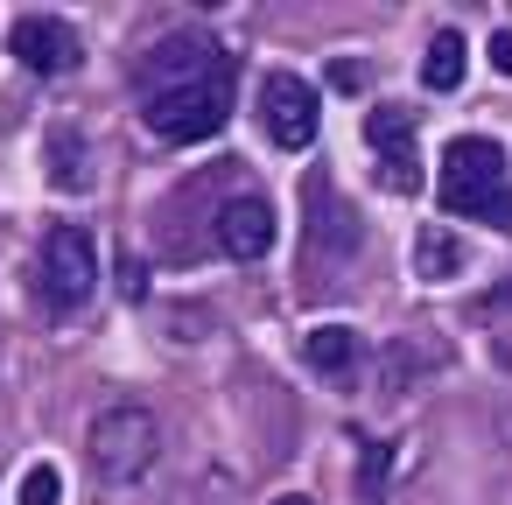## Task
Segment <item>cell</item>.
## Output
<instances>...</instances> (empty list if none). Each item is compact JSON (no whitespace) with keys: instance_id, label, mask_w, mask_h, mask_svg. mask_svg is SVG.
Wrapping results in <instances>:
<instances>
[{"instance_id":"1","label":"cell","mask_w":512,"mask_h":505,"mask_svg":"<svg viewBox=\"0 0 512 505\" xmlns=\"http://www.w3.org/2000/svg\"><path fill=\"white\" fill-rule=\"evenodd\" d=\"M435 197H442L449 218H491L498 232H512V169H505V148L484 141V134H456L442 148Z\"/></svg>"},{"instance_id":"2","label":"cell","mask_w":512,"mask_h":505,"mask_svg":"<svg viewBox=\"0 0 512 505\" xmlns=\"http://www.w3.org/2000/svg\"><path fill=\"white\" fill-rule=\"evenodd\" d=\"M141 120H148L155 141H211V134H225V120H232V57H225L211 78L148 92Z\"/></svg>"},{"instance_id":"3","label":"cell","mask_w":512,"mask_h":505,"mask_svg":"<svg viewBox=\"0 0 512 505\" xmlns=\"http://www.w3.org/2000/svg\"><path fill=\"white\" fill-rule=\"evenodd\" d=\"M85 449H92V470H99L106 484H134V477H148L155 456H162V421H155L141 400H113V407L92 414Z\"/></svg>"},{"instance_id":"4","label":"cell","mask_w":512,"mask_h":505,"mask_svg":"<svg viewBox=\"0 0 512 505\" xmlns=\"http://www.w3.org/2000/svg\"><path fill=\"white\" fill-rule=\"evenodd\" d=\"M99 288V239L85 225H57L43 239V295L50 309H85Z\"/></svg>"},{"instance_id":"5","label":"cell","mask_w":512,"mask_h":505,"mask_svg":"<svg viewBox=\"0 0 512 505\" xmlns=\"http://www.w3.org/2000/svg\"><path fill=\"white\" fill-rule=\"evenodd\" d=\"M8 50H15V64L22 71H36V78H57V71H71L78 64V29L64 22V15H15V29H8Z\"/></svg>"},{"instance_id":"6","label":"cell","mask_w":512,"mask_h":505,"mask_svg":"<svg viewBox=\"0 0 512 505\" xmlns=\"http://www.w3.org/2000/svg\"><path fill=\"white\" fill-rule=\"evenodd\" d=\"M365 141L379 155V183L386 190H421V162H414V113L407 106H372L365 113Z\"/></svg>"},{"instance_id":"7","label":"cell","mask_w":512,"mask_h":505,"mask_svg":"<svg viewBox=\"0 0 512 505\" xmlns=\"http://www.w3.org/2000/svg\"><path fill=\"white\" fill-rule=\"evenodd\" d=\"M260 113H267V134L281 141V148H309L316 141V92L295 78V71H274L267 85H260Z\"/></svg>"},{"instance_id":"8","label":"cell","mask_w":512,"mask_h":505,"mask_svg":"<svg viewBox=\"0 0 512 505\" xmlns=\"http://www.w3.org/2000/svg\"><path fill=\"white\" fill-rule=\"evenodd\" d=\"M211 232H218V246L232 260H267V246H274V204L267 197H232Z\"/></svg>"},{"instance_id":"9","label":"cell","mask_w":512,"mask_h":505,"mask_svg":"<svg viewBox=\"0 0 512 505\" xmlns=\"http://www.w3.org/2000/svg\"><path fill=\"white\" fill-rule=\"evenodd\" d=\"M225 57H218V43L211 36H169L162 50H148V85L155 92H169V85H190V78H211Z\"/></svg>"},{"instance_id":"10","label":"cell","mask_w":512,"mask_h":505,"mask_svg":"<svg viewBox=\"0 0 512 505\" xmlns=\"http://www.w3.org/2000/svg\"><path fill=\"white\" fill-rule=\"evenodd\" d=\"M351 246H358L351 204H344L323 176H309V260H316V253H351Z\"/></svg>"},{"instance_id":"11","label":"cell","mask_w":512,"mask_h":505,"mask_svg":"<svg viewBox=\"0 0 512 505\" xmlns=\"http://www.w3.org/2000/svg\"><path fill=\"white\" fill-rule=\"evenodd\" d=\"M463 71H470V43H463L456 29H442V36L428 43V57H421V85H428V92H456Z\"/></svg>"},{"instance_id":"12","label":"cell","mask_w":512,"mask_h":505,"mask_svg":"<svg viewBox=\"0 0 512 505\" xmlns=\"http://www.w3.org/2000/svg\"><path fill=\"white\" fill-rule=\"evenodd\" d=\"M414 274H421V281H456V274H463V239L442 232V225H428V232L414 239Z\"/></svg>"},{"instance_id":"13","label":"cell","mask_w":512,"mask_h":505,"mask_svg":"<svg viewBox=\"0 0 512 505\" xmlns=\"http://www.w3.org/2000/svg\"><path fill=\"white\" fill-rule=\"evenodd\" d=\"M302 358H309L316 372H351V365H358V330H351V323H316L309 344H302Z\"/></svg>"},{"instance_id":"14","label":"cell","mask_w":512,"mask_h":505,"mask_svg":"<svg viewBox=\"0 0 512 505\" xmlns=\"http://www.w3.org/2000/svg\"><path fill=\"white\" fill-rule=\"evenodd\" d=\"M50 183L57 190H92V169H85V141L71 127L50 134Z\"/></svg>"},{"instance_id":"15","label":"cell","mask_w":512,"mask_h":505,"mask_svg":"<svg viewBox=\"0 0 512 505\" xmlns=\"http://www.w3.org/2000/svg\"><path fill=\"white\" fill-rule=\"evenodd\" d=\"M15 505H64V470H57V463H29Z\"/></svg>"},{"instance_id":"16","label":"cell","mask_w":512,"mask_h":505,"mask_svg":"<svg viewBox=\"0 0 512 505\" xmlns=\"http://www.w3.org/2000/svg\"><path fill=\"white\" fill-rule=\"evenodd\" d=\"M358 484H365V498H379V484H386V449H372V456H365Z\"/></svg>"},{"instance_id":"17","label":"cell","mask_w":512,"mask_h":505,"mask_svg":"<svg viewBox=\"0 0 512 505\" xmlns=\"http://www.w3.org/2000/svg\"><path fill=\"white\" fill-rule=\"evenodd\" d=\"M491 71H505V78H512V29H498V36H491Z\"/></svg>"},{"instance_id":"18","label":"cell","mask_w":512,"mask_h":505,"mask_svg":"<svg viewBox=\"0 0 512 505\" xmlns=\"http://www.w3.org/2000/svg\"><path fill=\"white\" fill-rule=\"evenodd\" d=\"M491 309H512V281H498V288H491Z\"/></svg>"},{"instance_id":"19","label":"cell","mask_w":512,"mask_h":505,"mask_svg":"<svg viewBox=\"0 0 512 505\" xmlns=\"http://www.w3.org/2000/svg\"><path fill=\"white\" fill-rule=\"evenodd\" d=\"M274 505H316V498H309V491H281Z\"/></svg>"}]
</instances>
